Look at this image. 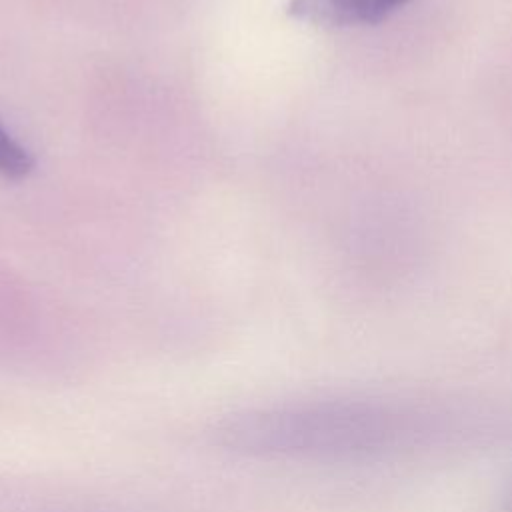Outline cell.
Wrapping results in <instances>:
<instances>
[{
	"mask_svg": "<svg viewBox=\"0 0 512 512\" xmlns=\"http://www.w3.org/2000/svg\"><path fill=\"white\" fill-rule=\"evenodd\" d=\"M436 418L376 400H308L234 412L212 428V438L250 458L346 460L408 446Z\"/></svg>",
	"mask_w": 512,
	"mask_h": 512,
	"instance_id": "obj_1",
	"label": "cell"
},
{
	"mask_svg": "<svg viewBox=\"0 0 512 512\" xmlns=\"http://www.w3.org/2000/svg\"><path fill=\"white\" fill-rule=\"evenodd\" d=\"M408 0H290L288 14L322 26L378 24Z\"/></svg>",
	"mask_w": 512,
	"mask_h": 512,
	"instance_id": "obj_2",
	"label": "cell"
},
{
	"mask_svg": "<svg viewBox=\"0 0 512 512\" xmlns=\"http://www.w3.org/2000/svg\"><path fill=\"white\" fill-rule=\"evenodd\" d=\"M34 168V160L26 148H22L0 126V172L8 178H24Z\"/></svg>",
	"mask_w": 512,
	"mask_h": 512,
	"instance_id": "obj_3",
	"label": "cell"
},
{
	"mask_svg": "<svg viewBox=\"0 0 512 512\" xmlns=\"http://www.w3.org/2000/svg\"><path fill=\"white\" fill-rule=\"evenodd\" d=\"M510 512H512V502H510Z\"/></svg>",
	"mask_w": 512,
	"mask_h": 512,
	"instance_id": "obj_4",
	"label": "cell"
}]
</instances>
